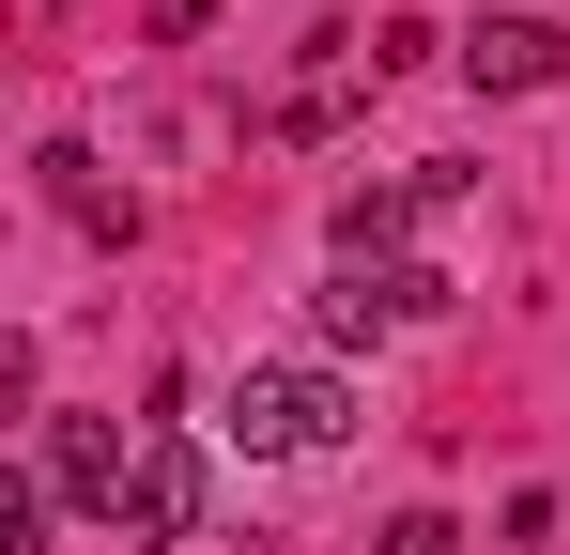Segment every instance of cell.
I'll return each mask as SVG.
<instances>
[{"instance_id": "obj_1", "label": "cell", "mask_w": 570, "mask_h": 555, "mask_svg": "<svg viewBox=\"0 0 570 555\" xmlns=\"http://www.w3.org/2000/svg\"><path fill=\"white\" fill-rule=\"evenodd\" d=\"M216 432H232L247 463H324L340 432H355V386H340L324 356H263V370H232Z\"/></svg>"}, {"instance_id": "obj_2", "label": "cell", "mask_w": 570, "mask_h": 555, "mask_svg": "<svg viewBox=\"0 0 570 555\" xmlns=\"http://www.w3.org/2000/svg\"><path fill=\"white\" fill-rule=\"evenodd\" d=\"M124 541H139V555L200 541V448H186V432H139V463H124Z\"/></svg>"}, {"instance_id": "obj_3", "label": "cell", "mask_w": 570, "mask_h": 555, "mask_svg": "<svg viewBox=\"0 0 570 555\" xmlns=\"http://www.w3.org/2000/svg\"><path fill=\"white\" fill-rule=\"evenodd\" d=\"M463 78L478 93H556L570 78V31H556V16H478V31H463Z\"/></svg>"}, {"instance_id": "obj_4", "label": "cell", "mask_w": 570, "mask_h": 555, "mask_svg": "<svg viewBox=\"0 0 570 555\" xmlns=\"http://www.w3.org/2000/svg\"><path fill=\"white\" fill-rule=\"evenodd\" d=\"M124 432H108V417H47V494H62V509H108V525H124Z\"/></svg>"}, {"instance_id": "obj_5", "label": "cell", "mask_w": 570, "mask_h": 555, "mask_svg": "<svg viewBox=\"0 0 570 555\" xmlns=\"http://www.w3.org/2000/svg\"><path fill=\"white\" fill-rule=\"evenodd\" d=\"M401 232H416V185H355V201L324 216V247H340V263H401Z\"/></svg>"}, {"instance_id": "obj_6", "label": "cell", "mask_w": 570, "mask_h": 555, "mask_svg": "<svg viewBox=\"0 0 570 555\" xmlns=\"http://www.w3.org/2000/svg\"><path fill=\"white\" fill-rule=\"evenodd\" d=\"M0 555H47V478H0Z\"/></svg>"}, {"instance_id": "obj_7", "label": "cell", "mask_w": 570, "mask_h": 555, "mask_svg": "<svg viewBox=\"0 0 570 555\" xmlns=\"http://www.w3.org/2000/svg\"><path fill=\"white\" fill-rule=\"evenodd\" d=\"M385 555H463V525H448V509H401V525H385Z\"/></svg>"}, {"instance_id": "obj_8", "label": "cell", "mask_w": 570, "mask_h": 555, "mask_svg": "<svg viewBox=\"0 0 570 555\" xmlns=\"http://www.w3.org/2000/svg\"><path fill=\"white\" fill-rule=\"evenodd\" d=\"M139 16H155V47H200L216 31V0H139Z\"/></svg>"}]
</instances>
